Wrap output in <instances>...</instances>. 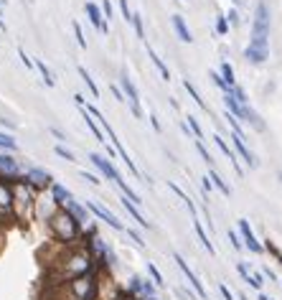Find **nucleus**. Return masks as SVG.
Instances as JSON below:
<instances>
[{"label": "nucleus", "instance_id": "obj_32", "mask_svg": "<svg viewBox=\"0 0 282 300\" xmlns=\"http://www.w3.org/2000/svg\"><path fill=\"white\" fill-rule=\"evenodd\" d=\"M147 275L153 277V283H155L158 288H163V285H165V280H163V275H160V270H158V267H155L153 262H147Z\"/></svg>", "mask_w": 282, "mask_h": 300}, {"label": "nucleus", "instance_id": "obj_2", "mask_svg": "<svg viewBox=\"0 0 282 300\" xmlns=\"http://www.w3.org/2000/svg\"><path fill=\"white\" fill-rule=\"evenodd\" d=\"M46 226H49L51 239H54L56 244H61V247L84 244V226H81L64 206H56V209L49 214Z\"/></svg>", "mask_w": 282, "mask_h": 300}, {"label": "nucleus", "instance_id": "obj_33", "mask_svg": "<svg viewBox=\"0 0 282 300\" xmlns=\"http://www.w3.org/2000/svg\"><path fill=\"white\" fill-rule=\"evenodd\" d=\"M229 20H226V15H216V33L219 36H229Z\"/></svg>", "mask_w": 282, "mask_h": 300}, {"label": "nucleus", "instance_id": "obj_3", "mask_svg": "<svg viewBox=\"0 0 282 300\" xmlns=\"http://www.w3.org/2000/svg\"><path fill=\"white\" fill-rule=\"evenodd\" d=\"M120 89H122V94H125V99H127V104H130V112H133L138 120H142L145 117V112H142V97H140V92H138V87H135V81H133V76H130L127 72H122L120 74Z\"/></svg>", "mask_w": 282, "mask_h": 300}, {"label": "nucleus", "instance_id": "obj_26", "mask_svg": "<svg viewBox=\"0 0 282 300\" xmlns=\"http://www.w3.org/2000/svg\"><path fill=\"white\" fill-rule=\"evenodd\" d=\"M79 76H81V81L86 84V87H89V92H92V97H99V87L94 84V79H92V74L86 72L84 67H79Z\"/></svg>", "mask_w": 282, "mask_h": 300}, {"label": "nucleus", "instance_id": "obj_5", "mask_svg": "<svg viewBox=\"0 0 282 300\" xmlns=\"http://www.w3.org/2000/svg\"><path fill=\"white\" fill-rule=\"evenodd\" d=\"M23 173H26V170L20 168V163L15 160V155L0 150V181H8V183L23 181Z\"/></svg>", "mask_w": 282, "mask_h": 300}, {"label": "nucleus", "instance_id": "obj_37", "mask_svg": "<svg viewBox=\"0 0 282 300\" xmlns=\"http://www.w3.org/2000/svg\"><path fill=\"white\" fill-rule=\"evenodd\" d=\"M133 28H135L138 38H145V26H142V15L140 13H133Z\"/></svg>", "mask_w": 282, "mask_h": 300}, {"label": "nucleus", "instance_id": "obj_13", "mask_svg": "<svg viewBox=\"0 0 282 300\" xmlns=\"http://www.w3.org/2000/svg\"><path fill=\"white\" fill-rule=\"evenodd\" d=\"M231 145H234V150H236V155H239L249 168H257V158H254V153L249 150V145L244 143V135H236V133H231Z\"/></svg>", "mask_w": 282, "mask_h": 300}, {"label": "nucleus", "instance_id": "obj_43", "mask_svg": "<svg viewBox=\"0 0 282 300\" xmlns=\"http://www.w3.org/2000/svg\"><path fill=\"white\" fill-rule=\"evenodd\" d=\"M79 176H81L84 181H89L92 186H99V183H102V178H99L97 173H92V170H79Z\"/></svg>", "mask_w": 282, "mask_h": 300}, {"label": "nucleus", "instance_id": "obj_20", "mask_svg": "<svg viewBox=\"0 0 282 300\" xmlns=\"http://www.w3.org/2000/svg\"><path fill=\"white\" fill-rule=\"evenodd\" d=\"M193 229H196V237H199V242H201V247L211 254V257H216V247H213V242L209 239V234H206V229H204V224H201V219H193Z\"/></svg>", "mask_w": 282, "mask_h": 300}, {"label": "nucleus", "instance_id": "obj_34", "mask_svg": "<svg viewBox=\"0 0 282 300\" xmlns=\"http://www.w3.org/2000/svg\"><path fill=\"white\" fill-rule=\"evenodd\" d=\"M209 76H211V81L216 84V87H219L221 92H229L231 87H229V84L224 81V76H221V72H209Z\"/></svg>", "mask_w": 282, "mask_h": 300}, {"label": "nucleus", "instance_id": "obj_55", "mask_svg": "<svg viewBox=\"0 0 282 300\" xmlns=\"http://www.w3.org/2000/svg\"><path fill=\"white\" fill-rule=\"evenodd\" d=\"M231 3H234V8H244L247 0H231Z\"/></svg>", "mask_w": 282, "mask_h": 300}, {"label": "nucleus", "instance_id": "obj_7", "mask_svg": "<svg viewBox=\"0 0 282 300\" xmlns=\"http://www.w3.org/2000/svg\"><path fill=\"white\" fill-rule=\"evenodd\" d=\"M23 181L36 191V194H41V191H46V188L54 186V176L49 173V170H43V168H26Z\"/></svg>", "mask_w": 282, "mask_h": 300}, {"label": "nucleus", "instance_id": "obj_49", "mask_svg": "<svg viewBox=\"0 0 282 300\" xmlns=\"http://www.w3.org/2000/svg\"><path fill=\"white\" fill-rule=\"evenodd\" d=\"M102 13H104V18H107V20L112 18V5H110V0H104V3H102Z\"/></svg>", "mask_w": 282, "mask_h": 300}, {"label": "nucleus", "instance_id": "obj_11", "mask_svg": "<svg viewBox=\"0 0 282 300\" xmlns=\"http://www.w3.org/2000/svg\"><path fill=\"white\" fill-rule=\"evenodd\" d=\"M239 234H242L244 247H247L252 254H262V252H265V244L257 239V234H254V229L249 226V222H247V219H239Z\"/></svg>", "mask_w": 282, "mask_h": 300}, {"label": "nucleus", "instance_id": "obj_42", "mask_svg": "<svg viewBox=\"0 0 282 300\" xmlns=\"http://www.w3.org/2000/svg\"><path fill=\"white\" fill-rule=\"evenodd\" d=\"M265 252H270V254L275 257V260L282 265V252L277 249V244H275V242H270V239H267V242H265Z\"/></svg>", "mask_w": 282, "mask_h": 300}, {"label": "nucleus", "instance_id": "obj_16", "mask_svg": "<svg viewBox=\"0 0 282 300\" xmlns=\"http://www.w3.org/2000/svg\"><path fill=\"white\" fill-rule=\"evenodd\" d=\"M213 143L219 145V150H221V153H224V155L229 158L231 168L236 170V176L242 178V176H244V170H242V165H239V158H236V150H234V148H229V145H226V140H224L221 135H213Z\"/></svg>", "mask_w": 282, "mask_h": 300}, {"label": "nucleus", "instance_id": "obj_44", "mask_svg": "<svg viewBox=\"0 0 282 300\" xmlns=\"http://www.w3.org/2000/svg\"><path fill=\"white\" fill-rule=\"evenodd\" d=\"M226 20H229V26H231V28H236V26L242 23V20H239V10H236V8H229V13H226Z\"/></svg>", "mask_w": 282, "mask_h": 300}, {"label": "nucleus", "instance_id": "obj_35", "mask_svg": "<svg viewBox=\"0 0 282 300\" xmlns=\"http://www.w3.org/2000/svg\"><path fill=\"white\" fill-rule=\"evenodd\" d=\"M196 150H199V155L204 158V163H206L209 168H213V158H211V153L206 150V145H204L201 140H196Z\"/></svg>", "mask_w": 282, "mask_h": 300}, {"label": "nucleus", "instance_id": "obj_38", "mask_svg": "<svg viewBox=\"0 0 282 300\" xmlns=\"http://www.w3.org/2000/svg\"><path fill=\"white\" fill-rule=\"evenodd\" d=\"M54 153H56L59 158H64V160H69V163H74V160H76L71 150H69V148H64V145H56V148H54Z\"/></svg>", "mask_w": 282, "mask_h": 300}, {"label": "nucleus", "instance_id": "obj_12", "mask_svg": "<svg viewBox=\"0 0 282 300\" xmlns=\"http://www.w3.org/2000/svg\"><path fill=\"white\" fill-rule=\"evenodd\" d=\"M84 10H86V18H89V23H92L99 33H107V28H110V20L104 18L102 5H97V3H86Z\"/></svg>", "mask_w": 282, "mask_h": 300}, {"label": "nucleus", "instance_id": "obj_22", "mask_svg": "<svg viewBox=\"0 0 282 300\" xmlns=\"http://www.w3.org/2000/svg\"><path fill=\"white\" fill-rule=\"evenodd\" d=\"M183 89H186V92H188V97H191V99H193V102H196V104H199V107H201V110H204V112H209V104H206V102H204V97H201V94H199V89H196V87H193V84H191V81H188V79H183Z\"/></svg>", "mask_w": 282, "mask_h": 300}, {"label": "nucleus", "instance_id": "obj_52", "mask_svg": "<svg viewBox=\"0 0 282 300\" xmlns=\"http://www.w3.org/2000/svg\"><path fill=\"white\" fill-rule=\"evenodd\" d=\"M112 97H115L117 102H125V94H122V89H120V87H112Z\"/></svg>", "mask_w": 282, "mask_h": 300}, {"label": "nucleus", "instance_id": "obj_57", "mask_svg": "<svg viewBox=\"0 0 282 300\" xmlns=\"http://www.w3.org/2000/svg\"><path fill=\"white\" fill-rule=\"evenodd\" d=\"M0 15H3V0H0Z\"/></svg>", "mask_w": 282, "mask_h": 300}, {"label": "nucleus", "instance_id": "obj_39", "mask_svg": "<svg viewBox=\"0 0 282 300\" xmlns=\"http://www.w3.org/2000/svg\"><path fill=\"white\" fill-rule=\"evenodd\" d=\"M71 28H74V36H76V44H79V49H86V38H84V31H81V26L76 23H71Z\"/></svg>", "mask_w": 282, "mask_h": 300}, {"label": "nucleus", "instance_id": "obj_4", "mask_svg": "<svg viewBox=\"0 0 282 300\" xmlns=\"http://www.w3.org/2000/svg\"><path fill=\"white\" fill-rule=\"evenodd\" d=\"M15 217V188L8 181H0V224H8Z\"/></svg>", "mask_w": 282, "mask_h": 300}, {"label": "nucleus", "instance_id": "obj_23", "mask_svg": "<svg viewBox=\"0 0 282 300\" xmlns=\"http://www.w3.org/2000/svg\"><path fill=\"white\" fill-rule=\"evenodd\" d=\"M209 178L213 181V186H216V188H219V191H221V194H224V196H231V186H229V183H226V181H224V178H221L219 173H216V170H213V168H209Z\"/></svg>", "mask_w": 282, "mask_h": 300}, {"label": "nucleus", "instance_id": "obj_6", "mask_svg": "<svg viewBox=\"0 0 282 300\" xmlns=\"http://www.w3.org/2000/svg\"><path fill=\"white\" fill-rule=\"evenodd\" d=\"M173 260H176V265H178V270L183 272V277H186V283L191 285V290L199 295V300H209V293H206V288H204V283L199 280V275L193 272L191 267H188V262L183 260V257L178 254V252H173Z\"/></svg>", "mask_w": 282, "mask_h": 300}, {"label": "nucleus", "instance_id": "obj_56", "mask_svg": "<svg viewBox=\"0 0 282 300\" xmlns=\"http://www.w3.org/2000/svg\"><path fill=\"white\" fill-rule=\"evenodd\" d=\"M257 300H275V298H270V295H265V293H259V295H257Z\"/></svg>", "mask_w": 282, "mask_h": 300}, {"label": "nucleus", "instance_id": "obj_50", "mask_svg": "<svg viewBox=\"0 0 282 300\" xmlns=\"http://www.w3.org/2000/svg\"><path fill=\"white\" fill-rule=\"evenodd\" d=\"M219 293H221V298H224V300H234V295H231V290H229V288H226L224 283L219 285Z\"/></svg>", "mask_w": 282, "mask_h": 300}, {"label": "nucleus", "instance_id": "obj_10", "mask_svg": "<svg viewBox=\"0 0 282 300\" xmlns=\"http://www.w3.org/2000/svg\"><path fill=\"white\" fill-rule=\"evenodd\" d=\"M89 160H92V165L99 170V173L107 178V181H117L120 178V173H117V168H115V163H112V158H107V155H102V153H89Z\"/></svg>", "mask_w": 282, "mask_h": 300}, {"label": "nucleus", "instance_id": "obj_19", "mask_svg": "<svg viewBox=\"0 0 282 300\" xmlns=\"http://www.w3.org/2000/svg\"><path fill=\"white\" fill-rule=\"evenodd\" d=\"M170 23H173V31H176V36L183 41V44H191L193 36H191V28L186 26L183 15H170Z\"/></svg>", "mask_w": 282, "mask_h": 300}, {"label": "nucleus", "instance_id": "obj_25", "mask_svg": "<svg viewBox=\"0 0 282 300\" xmlns=\"http://www.w3.org/2000/svg\"><path fill=\"white\" fill-rule=\"evenodd\" d=\"M0 150H5V153H15L18 150V143L10 133H0Z\"/></svg>", "mask_w": 282, "mask_h": 300}, {"label": "nucleus", "instance_id": "obj_30", "mask_svg": "<svg viewBox=\"0 0 282 300\" xmlns=\"http://www.w3.org/2000/svg\"><path fill=\"white\" fill-rule=\"evenodd\" d=\"M221 76H224V81L229 84V87H234V84H236V76H234V67H231L229 61H224V64H221Z\"/></svg>", "mask_w": 282, "mask_h": 300}, {"label": "nucleus", "instance_id": "obj_54", "mask_svg": "<svg viewBox=\"0 0 282 300\" xmlns=\"http://www.w3.org/2000/svg\"><path fill=\"white\" fill-rule=\"evenodd\" d=\"M262 275H265V277H270L272 283H277V275H275V272H272L270 267H265V270H262Z\"/></svg>", "mask_w": 282, "mask_h": 300}, {"label": "nucleus", "instance_id": "obj_36", "mask_svg": "<svg viewBox=\"0 0 282 300\" xmlns=\"http://www.w3.org/2000/svg\"><path fill=\"white\" fill-rule=\"evenodd\" d=\"M125 234H127V237H130V242H133L138 249H142V247H145V239L140 237V234H138L135 229H130V226H127V229H125Z\"/></svg>", "mask_w": 282, "mask_h": 300}, {"label": "nucleus", "instance_id": "obj_14", "mask_svg": "<svg viewBox=\"0 0 282 300\" xmlns=\"http://www.w3.org/2000/svg\"><path fill=\"white\" fill-rule=\"evenodd\" d=\"M64 209H67V211L71 214V217H74V219H76V222H79L81 226H86V224H92V217H89L92 211L86 209V204H79L76 199H71V201H69L67 206H64Z\"/></svg>", "mask_w": 282, "mask_h": 300}, {"label": "nucleus", "instance_id": "obj_24", "mask_svg": "<svg viewBox=\"0 0 282 300\" xmlns=\"http://www.w3.org/2000/svg\"><path fill=\"white\" fill-rule=\"evenodd\" d=\"M147 56H150V61L155 64V69L160 72V76H163V79L168 81V79H170V72H168V67H165V64H163V59H160V56H158V54H155L153 49H150V46H147Z\"/></svg>", "mask_w": 282, "mask_h": 300}, {"label": "nucleus", "instance_id": "obj_21", "mask_svg": "<svg viewBox=\"0 0 282 300\" xmlns=\"http://www.w3.org/2000/svg\"><path fill=\"white\" fill-rule=\"evenodd\" d=\"M168 188H170L173 194H176V196H178V199H181V201H183V204L188 206V211H191V217H193V219H199V209H196V204H193V199H191V196L186 194V191H183L181 186H176V183H168Z\"/></svg>", "mask_w": 282, "mask_h": 300}, {"label": "nucleus", "instance_id": "obj_18", "mask_svg": "<svg viewBox=\"0 0 282 300\" xmlns=\"http://www.w3.org/2000/svg\"><path fill=\"white\" fill-rule=\"evenodd\" d=\"M122 206H125V211H127V217L133 219L138 226H142V229H153V224H150V222L142 217V214H140V206H135L133 201H127L125 196H122Z\"/></svg>", "mask_w": 282, "mask_h": 300}, {"label": "nucleus", "instance_id": "obj_17", "mask_svg": "<svg viewBox=\"0 0 282 300\" xmlns=\"http://www.w3.org/2000/svg\"><path fill=\"white\" fill-rule=\"evenodd\" d=\"M49 194H51V201H54L56 206H67V204L74 199V196H71V191L64 186V183H56V181H54V186L49 188Z\"/></svg>", "mask_w": 282, "mask_h": 300}, {"label": "nucleus", "instance_id": "obj_48", "mask_svg": "<svg viewBox=\"0 0 282 300\" xmlns=\"http://www.w3.org/2000/svg\"><path fill=\"white\" fill-rule=\"evenodd\" d=\"M178 295L186 298V300H199V295L193 293V290H183V288H178Z\"/></svg>", "mask_w": 282, "mask_h": 300}, {"label": "nucleus", "instance_id": "obj_31", "mask_svg": "<svg viewBox=\"0 0 282 300\" xmlns=\"http://www.w3.org/2000/svg\"><path fill=\"white\" fill-rule=\"evenodd\" d=\"M224 94H226V92H224ZM229 94H234V99L239 102L242 107H244V104H249V97H247V92H244V89L239 87V84H234V87L229 89Z\"/></svg>", "mask_w": 282, "mask_h": 300}, {"label": "nucleus", "instance_id": "obj_28", "mask_svg": "<svg viewBox=\"0 0 282 300\" xmlns=\"http://www.w3.org/2000/svg\"><path fill=\"white\" fill-rule=\"evenodd\" d=\"M226 239L231 242V247H234L236 252H242V249H247V247H244V242H242V234H239V229H236V231H234V229H229V234H226Z\"/></svg>", "mask_w": 282, "mask_h": 300}, {"label": "nucleus", "instance_id": "obj_27", "mask_svg": "<svg viewBox=\"0 0 282 300\" xmlns=\"http://www.w3.org/2000/svg\"><path fill=\"white\" fill-rule=\"evenodd\" d=\"M36 69H38V74L43 76V81H46V87H54L56 79H54V74H51V69L46 67V64H43V61H36Z\"/></svg>", "mask_w": 282, "mask_h": 300}, {"label": "nucleus", "instance_id": "obj_1", "mask_svg": "<svg viewBox=\"0 0 282 300\" xmlns=\"http://www.w3.org/2000/svg\"><path fill=\"white\" fill-rule=\"evenodd\" d=\"M270 8L265 0H259L254 8V18H252V36L249 44L244 49V59L252 64V67H262L270 59Z\"/></svg>", "mask_w": 282, "mask_h": 300}, {"label": "nucleus", "instance_id": "obj_40", "mask_svg": "<svg viewBox=\"0 0 282 300\" xmlns=\"http://www.w3.org/2000/svg\"><path fill=\"white\" fill-rule=\"evenodd\" d=\"M254 290H259L262 293V288H265V275L262 272H252V283H249Z\"/></svg>", "mask_w": 282, "mask_h": 300}, {"label": "nucleus", "instance_id": "obj_51", "mask_svg": "<svg viewBox=\"0 0 282 300\" xmlns=\"http://www.w3.org/2000/svg\"><path fill=\"white\" fill-rule=\"evenodd\" d=\"M150 125H153V130H155V133H160V130H163V125H160V120H158L155 115H150Z\"/></svg>", "mask_w": 282, "mask_h": 300}, {"label": "nucleus", "instance_id": "obj_9", "mask_svg": "<svg viewBox=\"0 0 282 300\" xmlns=\"http://www.w3.org/2000/svg\"><path fill=\"white\" fill-rule=\"evenodd\" d=\"M86 209H89L97 219H102L107 226H112L115 231H122V234H125V229H127V226H125V224L115 217V214H112L110 209H104V206H102V204H97V201H86Z\"/></svg>", "mask_w": 282, "mask_h": 300}, {"label": "nucleus", "instance_id": "obj_46", "mask_svg": "<svg viewBox=\"0 0 282 300\" xmlns=\"http://www.w3.org/2000/svg\"><path fill=\"white\" fill-rule=\"evenodd\" d=\"M201 186H204V199L209 201V196H211V191H213V181H211L209 176H204V181H201Z\"/></svg>", "mask_w": 282, "mask_h": 300}, {"label": "nucleus", "instance_id": "obj_53", "mask_svg": "<svg viewBox=\"0 0 282 300\" xmlns=\"http://www.w3.org/2000/svg\"><path fill=\"white\" fill-rule=\"evenodd\" d=\"M51 135H54V138H59L61 143H64V140H67V135H64V133L59 130V127H51Z\"/></svg>", "mask_w": 282, "mask_h": 300}, {"label": "nucleus", "instance_id": "obj_8", "mask_svg": "<svg viewBox=\"0 0 282 300\" xmlns=\"http://www.w3.org/2000/svg\"><path fill=\"white\" fill-rule=\"evenodd\" d=\"M127 293H133L138 300L140 298H155L158 295V285L153 280H142V277L138 275H130V280H127Z\"/></svg>", "mask_w": 282, "mask_h": 300}, {"label": "nucleus", "instance_id": "obj_47", "mask_svg": "<svg viewBox=\"0 0 282 300\" xmlns=\"http://www.w3.org/2000/svg\"><path fill=\"white\" fill-rule=\"evenodd\" d=\"M18 56H20V61L26 64V69H36V61H31V56H28L23 49H18Z\"/></svg>", "mask_w": 282, "mask_h": 300}, {"label": "nucleus", "instance_id": "obj_58", "mask_svg": "<svg viewBox=\"0 0 282 300\" xmlns=\"http://www.w3.org/2000/svg\"><path fill=\"white\" fill-rule=\"evenodd\" d=\"M239 300H247V295H239Z\"/></svg>", "mask_w": 282, "mask_h": 300}, {"label": "nucleus", "instance_id": "obj_41", "mask_svg": "<svg viewBox=\"0 0 282 300\" xmlns=\"http://www.w3.org/2000/svg\"><path fill=\"white\" fill-rule=\"evenodd\" d=\"M236 272H239V277H242L244 283H252V272H249L247 262H236Z\"/></svg>", "mask_w": 282, "mask_h": 300}, {"label": "nucleus", "instance_id": "obj_29", "mask_svg": "<svg viewBox=\"0 0 282 300\" xmlns=\"http://www.w3.org/2000/svg\"><path fill=\"white\" fill-rule=\"evenodd\" d=\"M186 117H188V122H186V125H188V130L193 133V140H201V138H204V130H201L199 120L193 117V115H186Z\"/></svg>", "mask_w": 282, "mask_h": 300}, {"label": "nucleus", "instance_id": "obj_45", "mask_svg": "<svg viewBox=\"0 0 282 300\" xmlns=\"http://www.w3.org/2000/svg\"><path fill=\"white\" fill-rule=\"evenodd\" d=\"M120 3V13H122V18L127 20V23H133V13H130V5H127V0H117Z\"/></svg>", "mask_w": 282, "mask_h": 300}, {"label": "nucleus", "instance_id": "obj_15", "mask_svg": "<svg viewBox=\"0 0 282 300\" xmlns=\"http://www.w3.org/2000/svg\"><path fill=\"white\" fill-rule=\"evenodd\" d=\"M242 122H247L254 133H265L267 130V125H265V120L259 117V112L254 110L252 104H244V112H242Z\"/></svg>", "mask_w": 282, "mask_h": 300}]
</instances>
